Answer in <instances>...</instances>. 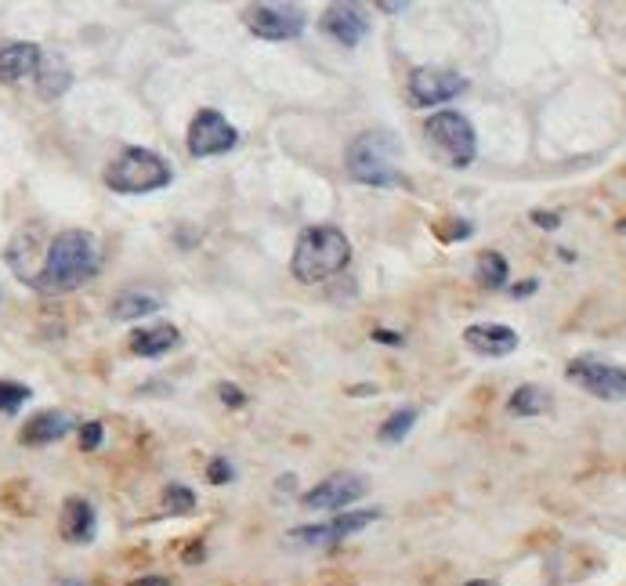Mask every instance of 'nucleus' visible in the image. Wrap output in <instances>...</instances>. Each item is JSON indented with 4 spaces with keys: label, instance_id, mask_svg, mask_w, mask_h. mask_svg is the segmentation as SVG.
Segmentation results:
<instances>
[{
    "label": "nucleus",
    "instance_id": "1",
    "mask_svg": "<svg viewBox=\"0 0 626 586\" xmlns=\"http://www.w3.org/2000/svg\"><path fill=\"white\" fill-rule=\"evenodd\" d=\"M98 268H102L98 239L91 232H84V228H66V232H58L48 243L44 261H40V268L29 275L26 283L37 293H44V297H62V293L80 290L87 279H95Z\"/></svg>",
    "mask_w": 626,
    "mask_h": 586
},
{
    "label": "nucleus",
    "instance_id": "2",
    "mask_svg": "<svg viewBox=\"0 0 626 586\" xmlns=\"http://www.w3.org/2000/svg\"><path fill=\"white\" fill-rule=\"evenodd\" d=\"M351 265V239L337 225H308L297 236L290 272L297 283L315 286L341 275Z\"/></svg>",
    "mask_w": 626,
    "mask_h": 586
},
{
    "label": "nucleus",
    "instance_id": "3",
    "mask_svg": "<svg viewBox=\"0 0 626 586\" xmlns=\"http://www.w3.org/2000/svg\"><path fill=\"white\" fill-rule=\"evenodd\" d=\"M402 145L391 131H362L344 152V171L366 189H399L406 174L399 167Z\"/></svg>",
    "mask_w": 626,
    "mask_h": 586
},
{
    "label": "nucleus",
    "instance_id": "4",
    "mask_svg": "<svg viewBox=\"0 0 626 586\" xmlns=\"http://www.w3.org/2000/svg\"><path fill=\"white\" fill-rule=\"evenodd\" d=\"M174 181L171 163L163 160L160 152L142 149V145H131L109 163L105 171V185L120 196H145V192H160Z\"/></svg>",
    "mask_w": 626,
    "mask_h": 586
},
{
    "label": "nucleus",
    "instance_id": "5",
    "mask_svg": "<svg viewBox=\"0 0 626 586\" xmlns=\"http://www.w3.org/2000/svg\"><path fill=\"white\" fill-rule=\"evenodd\" d=\"M424 142H427V149L435 152V160L453 167V171L471 167L478 156L475 127H471V120H467L464 113H456V109L431 113V120L424 123Z\"/></svg>",
    "mask_w": 626,
    "mask_h": 586
},
{
    "label": "nucleus",
    "instance_id": "6",
    "mask_svg": "<svg viewBox=\"0 0 626 586\" xmlns=\"http://www.w3.org/2000/svg\"><path fill=\"white\" fill-rule=\"evenodd\" d=\"M565 380L583 388L601 402H626V369L598 359H572L565 366Z\"/></svg>",
    "mask_w": 626,
    "mask_h": 586
},
{
    "label": "nucleus",
    "instance_id": "7",
    "mask_svg": "<svg viewBox=\"0 0 626 586\" xmlns=\"http://www.w3.org/2000/svg\"><path fill=\"white\" fill-rule=\"evenodd\" d=\"M467 91V80L453 69L438 66H417L406 80V95L417 109H431V105H446Z\"/></svg>",
    "mask_w": 626,
    "mask_h": 586
},
{
    "label": "nucleus",
    "instance_id": "8",
    "mask_svg": "<svg viewBox=\"0 0 626 586\" xmlns=\"http://www.w3.org/2000/svg\"><path fill=\"white\" fill-rule=\"evenodd\" d=\"M239 145V131L218 109H200L189 123V152L196 160H210V156H225Z\"/></svg>",
    "mask_w": 626,
    "mask_h": 586
},
{
    "label": "nucleus",
    "instance_id": "9",
    "mask_svg": "<svg viewBox=\"0 0 626 586\" xmlns=\"http://www.w3.org/2000/svg\"><path fill=\"white\" fill-rule=\"evenodd\" d=\"M247 29L254 37L272 40V44H283V40H297L308 29L304 11L294 4H254L247 11Z\"/></svg>",
    "mask_w": 626,
    "mask_h": 586
},
{
    "label": "nucleus",
    "instance_id": "10",
    "mask_svg": "<svg viewBox=\"0 0 626 586\" xmlns=\"http://www.w3.org/2000/svg\"><path fill=\"white\" fill-rule=\"evenodd\" d=\"M377 518H380V511H341L337 518L326 521V525H301V529L290 532V539H297L304 547H337L341 539L370 529Z\"/></svg>",
    "mask_w": 626,
    "mask_h": 586
},
{
    "label": "nucleus",
    "instance_id": "11",
    "mask_svg": "<svg viewBox=\"0 0 626 586\" xmlns=\"http://www.w3.org/2000/svg\"><path fill=\"white\" fill-rule=\"evenodd\" d=\"M362 496H366V478L362 474H330L326 482L304 492L301 503L308 511H344Z\"/></svg>",
    "mask_w": 626,
    "mask_h": 586
},
{
    "label": "nucleus",
    "instance_id": "12",
    "mask_svg": "<svg viewBox=\"0 0 626 586\" xmlns=\"http://www.w3.org/2000/svg\"><path fill=\"white\" fill-rule=\"evenodd\" d=\"M323 33L337 40L341 48H359L362 40L370 37V19L355 4H330L323 11Z\"/></svg>",
    "mask_w": 626,
    "mask_h": 586
},
{
    "label": "nucleus",
    "instance_id": "13",
    "mask_svg": "<svg viewBox=\"0 0 626 586\" xmlns=\"http://www.w3.org/2000/svg\"><path fill=\"white\" fill-rule=\"evenodd\" d=\"M464 344L475 355L482 359H503V355H514L522 337L511 330V326H503V322H475V326H467L464 330Z\"/></svg>",
    "mask_w": 626,
    "mask_h": 586
},
{
    "label": "nucleus",
    "instance_id": "14",
    "mask_svg": "<svg viewBox=\"0 0 626 586\" xmlns=\"http://www.w3.org/2000/svg\"><path fill=\"white\" fill-rule=\"evenodd\" d=\"M58 532L66 543L73 547H84V543H95V532H98V514L91 507V500L84 496H69L62 503V514H58Z\"/></svg>",
    "mask_w": 626,
    "mask_h": 586
},
{
    "label": "nucleus",
    "instance_id": "15",
    "mask_svg": "<svg viewBox=\"0 0 626 586\" xmlns=\"http://www.w3.org/2000/svg\"><path fill=\"white\" fill-rule=\"evenodd\" d=\"M44 51L33 44V40H15V44H4L0 48V80L4 84H22V80H33Z\"/></svg>",
    "mask_w": 626,
    "mask_h": 586
},
{
    "label": "nucleus",
    "instance_id": "16",
    "mask_svg": "<svg viewBox=\"0 0 626 586\" xmlns=\"http://www.w3.org/2000/svg\"><path fill=\"white\" fill-rule=\"evenodd\" d=\"M69 431H73V416L48 409V413H37L33 420L22 424L19 442L22 445H51V442H58V438H66Z\"/></svg>",
    "mask_w": 626,
    "mask_h": 586
},
{
    "label": "nucleus",
    "instance_id": "17",
    "mask_svg": "<svg viewBox=\"0 0 626 586\" xmlns=\"http://www.w3.org/2000/svg\"><path fill=\"white\" fill-rule=\"evenodd\" d=\"M181 344L178 326L171 322H160V326H142V330L131 333V351L142 355V359H160L167 351H174Z\"/></svg>",
    "mask_w": 626,
    "mask_h": 586
},
{
    "label": "nucleus",
    "instance_id": "18",
    "mask_svg": "<svg viewBox=\"0 0 626 586\" xmlns=\"http://www.w3.org/2000/svg\"><path fill=\"white\" fill-rule=\"evenodd\" d=\"M33 84H37V95L44 102H55L69 91L73 84V69L66 66V58L62 55H44L37 66V76H33Z\"/></svg>",
    "mask_w": 626,
    "mask_h": 586
},
{
    "label": "nucleus",
    "instance_id": "19",
    "mask_svg": "<svg viewBox=\"0 0 626 586\" xmlns=\"http://www.w3.org/2000/svg\"><path fill=\"white\" fill-rule=\"evenodd\" d=\"M163 308V301L156 293H142V290H127L120 297H113L109 304V315L120 322H134V319H145V315H156Z\"/></svg>",
    "mask_w": 626,
    "mask_h": 586
},
{
    "label": "nucleus",
    "instance_id": "20",
    "mask_svg": "<svg viewBox=\"0 0 626 586\" xmlns=\"http://www.w3.org/2000/svg\"><path fill=\"white\" fill-rule=\"evenodd\" d=\"M507 409L514 416H543L551 409V395L543 388H536V384H522V388L507 398Z\"/></svg>",
    "mask_w": 626,
    "mask_h": 586
},
{
    "label": "nucleus",
    "instance_id": "21",
    "mask_svg": "<svg viewBox=\"0 0 626 586\" xmlns=\"http://www.w3.org/2000/svg\"><path fill=\"white\" fill-rule=\"evenodd\" d=\"M475 279L482 286H489V290H503V286H507V279H511V268H507L503 254H496V250H485V254L475 261Z\"/></svg>",
    "mask_w": 626,
    "mask_h": 586
},
{
    "label": "nucleus",
    "instance_id": "22",
    "mask_svg": "<svg viewBox=\"0 0 626 586\" xmlns=\"http://www.w3.org/2000/svg\"><path fill=\"white\" fill-rule=\"evenodd\" d=\"M417 409L413 406H406V409H395V413L388 416V420H384V424H380V442H388V445H399L402 438L409 435V431H413V424H417Z\"/></svg>",
    "mask_w": 626,
    "mask_h": 586
},
{
    "label": "nucleus",
    "instance_id": "23",
    "mask_svg": "<svg viewBox=\"0 0 626 586\" xmlns=\"http://www.w3.org/2000/svg\"><path fill=\"white\" fill-rule=\"evenodd\" d=\"M33 398V391L19 380H0V413L15 416L19 409H26V402Z\"/></svg>",
    "mask_w": 626,
    "mask_h": 586
},
{
    "label": "nucleus",
    "instance_id": "24",
    "mask_svg": "<svg viewBox=\"0 0 626 586\" xmlns=\"http://www.w3.org/2000/svg\"><path fill=\"white\" fill-rule=\"evenodd\" d=\"M163 507H167L171 514H192L196 511V492H192L189 485L171 482L167 489H163Z\"/></svg>",
    "mask_w": 626,
    "mask_h": 586
},
{
    "label": "nucleus",
    "instance_id": "25",
    "mask_svg": "<svg viewBox=\"0 0 626 586\" xmlns=\"http://www.w3.org/2000/svg\"><path fill=\"white\" fill-rule=\"evenodd\" d=\"M105 431H102V420H87V424H80V449L84 453H95L98 445H102Z\"/></svg>",
    "mask_w": 626,
    "mask_h": 586
},
{
    "label": "nucleus",
    "instance_id": "26",
    "mask_svg": "<svg viewBox=\"0 0 626 586\" xmlns=\"http://www.w3.org/2000/svg\"><path fill=\"white\" fill-rule=\"evenodd\" d=\"M232 478H236V467L228 464L225 456H214V460H210V467H207V482L225 485V482H232Z\"/></svg>",
    "mask_w": 626,
    "mask_h": 586
},
{
    "label": "nucleus",
    "instance_id": "27",
    "mask_svg": "<svg viewBox=\"0 0 626 586\" xmlns=\"http://www.w3.org/2000/svg\"><path fill=\"white\" fill-rule=\"evenodd\" d=\"M218 395H221V402H225V406H232V409L247 406V395H243V388H239V384H228V380H221Z\"/></svg>",
    "mask_w": 626,
    "mask_h": 586
},
{
    "label": "nucleus",
    "instance_id": "28",
    "mask_svg": "<svg viewBox=\"0 0 626 586\" xmlns=\"http://www.w3.org/2000/svg\"><path fill=\"white\" fill-rule=\"evenodd\" d=\"M532 221L540 228H547V232H554L561 225V214H554V210H532Z\"/></svg>",
    "mask_w": 626,
    "mask_h": 586
},
{
    "label": "nucleus",
    "instance_id": "29",
    "mask_svg": "<svg viewBox=\"0 0 626 586\" xmlns=\"http://www.w3.org/2000/svg\"><path fill=\"white\" fill-rule=\"evenodd\" d=\"M370 337H373V341H377V344H391V348H399V344L406 341L402 333H391V330H373Z\"/></svg>",
    "mask_w": 626,
    "mask_h": 586
},
{
    "label": "nucleus",
    "instance_id": "30",
    "mask_svg": "<svg viewBox=\"0 0 626 586\" xmlns=\"http://www.w3.org/2000/svg\"><path fill=\"white\" fill-rule=\"evenodd\" d=\"M127 586H171V579L167 576H142V579H134V583Z\"/></svg>",
    "mask_w": 626,
    "mask_h": 586
},
{
    "label": "nucleus",
    "instance_id": "31",
    "mask_svg": "<svg viewBox=\"0 0 626 586\" xmlns=\"http://www.w3.org/2000/svg\"><path fill=\"white\" fill-rule=\"evenodd\" d=\"M377 8L384 11V15H402V11H406L409 4H406V0H402V4H391V0H384V4H377Z\"/></svg>",
    "mask_w": 626,
    "mask_h": 586
},
{
    "label": "nucleus",
    "instance_id": "32",
    "mask_svg": "<svg viewBox=\"0 0 626 586\" xmlns=\"http://www.w3.org/2000/svg\"><path fill=\"white\" fill-rule=\"evenodd\" d=\"M514 297H529V293H536V279H529V283H522V286H514Z\"/></svg>",
    "mask_w": 626,
    "mask_h": 586
},
{
    "label": "nucleus",
    "instance_id": "33",
    "mask_svg": "<svg viewBox=\"0 0 626 586\" xmlns=\"http://www.w3.org/2000/svg\"><path fill=\"white\" fill-rule=\"evenodd\" d=\"M464 586H500V583H493V579H471V583H464Z\"/></svg>",
    "mask_w": 626,
    "mask_h": 586
},
{
    "label": "nucleus",
    "instance_id": "34",
    "mask_svg": "<svg viewBox=\"0 0 626 586\" xmlns=\"http://www.w3.org/2000/svg\"><path fill=\"white\" fill-rule=\"evenodd\" d=\"M58 586H91V583H84V579H62Z\"/></svg>",
    "mask_w": 626,
    "mask_h": 586
},
{
    "label": "nucleus",
    "instance_id": "35",
    "mask_svg": "<svg viewBox=\"0 0 626 586\" xmlns=\"http://www.w3.org/2000/svg\"><path fill=\"white\" fill-rule=\"evenodd\" d=\"M619 232H623V236H626V218H623V225H619Z\"/></svg>",
    "mask_w": 626,
    "mask_h": 586
}]
</instances>
